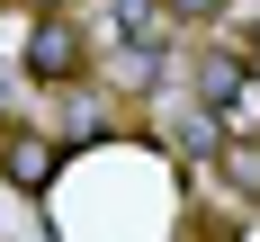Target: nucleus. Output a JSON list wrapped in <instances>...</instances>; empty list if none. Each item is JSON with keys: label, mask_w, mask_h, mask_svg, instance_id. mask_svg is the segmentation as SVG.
Instances as JSON below:
<instances>
[{"label": "nucleus", "mask_w": 260, "mask_h": 242, "mask_svg": "<svg viewBox=\"0 0 260 242\" xmlns=\"http://www.w3.org/2000/svg\"><path fill=\"white\" fill-rule=\"evenodd\" d=\"M18 72L36 81V90H81L90 81V27L72 18V9H36L18 36Z\"/></svg>", "instance_id": "1"}, {"label": "nucleus", "mask_w": 260, "mask_h": 242, "mask_svg": "<svg viewBox=\"0 0 260 242\" xmlns=\"http://www.w3.org/2000/svg\"><path fill=\"white\" fill-rule=\"evenodd\" d=\"M198 108H207L224 134H251L260 126V63L242 45H207L198 54Z\"/></svg>", "instance_id": "2"}, {"label": "nucleus", "mask_w": 260, "mask_h": 242, "mask_svg": "<svg viewBox=\"0 0 260 242\" xmlns=\"http://www.w3.org/2000/svg\"><path fill=\"white\" fill-rule=\"evenodd\" d=\"M63 153H72V134H45V126H18V134H0V180L9 188H54V170H63Z\"/></svg>", "instance_id": "3"}, {"label": "nucleus", "mask_w": 260, "mask_h": 242, "mask_svg": "<svg viewBox=\"0 0 260 242\" xmlns=\"http://www.w3.org/2000/svg\"><path fill=\"white\" fill-rule=\"evenodd\" d=\"M215 180L234 188V197H251V206H260V134H234V144L215 153Z\"/></svg>", "instance_id": "4"}, {"label": "nucleus", "mask_w": 260, "mask_h": 242, "mask_svg": "<svg viewBox=\"0 0 260 242\" xmlns=\"http://www.w3.org/2000/svg\"><path fill=\"white\" fill-rule=\"evenodd\" d=\"M161 9H171V27H215L224 18V0H161Z\"/></svg>", "instance_id": "5"}, {"label": "nucleus", "mask_w": 260, "mask_h": 242, "mask_svg": "<svg viewBox=\"0 0 260 242\" xmlns=\"http://www.w3.org/2000/svg\"><path fill=\"white\" fill-rule=\"evenodd\" d=\"M0 134H18V72H0Z\"/></svg>", "instance_id": "6"}, {"label": "nucleus", "mask_w": 260, "mask_h": 242, "mask_svg": "<svg viewBox=\"0 0 260 242\" xmlns=\"http://www.w3.org/2000/svg\"><path fill=\"white\" fill-rule=\"evenodd\" d=\"M234 45H242V54H251V63H260V18H251V27H242V36H234Z\"/></svg>", "instance_id": "7"}]
</instances>
